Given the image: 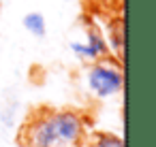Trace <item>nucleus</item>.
<instances>
[{
  "label": "nucleus",
  "mask_w": 156,
  "mask_h": 147,
  "mask_svg": "<svg viewBox=\"0 0 156 147\" xmlns=\"http://www.w3.org/2000/svg\"><path fill=\"white\" fill-rule=\"evenodd\" d=\"M86 138L88 119L77 109H37L20 130V143L24 147H81Z\"/></svg>",
  "instance_id": "f257e3e1"
},
{
  "label": "nucleus",
  "mask_w": 156,
  "mask_h": 147,
  "mask_svg": "<svg viewBox=\"0 0 156 147\" xmlns=\"http://www.w3.org/2000/svg\"><path fill=\"white\" fill-rule=\"evenodd\" d=\"M88 90L96 98H111L118 96L124 90V68L113 58H103L98 62H92L86 73Z\"/></svg>",
  "instance_id": "f03ea898"
},
{
  "label": "nucleus",
  "mask_w": 156,
  "mask_h": 147,
  "mask_svg": "<svg viewBox=\"0 0 156 147\" xmlns=\"http://www.w3.org/2000/svg\"><path fill=\"white\" fill-rule=\"evenodd\" d=\"M71 53L81 60V62H98L103 58H111L109 56V47L105 41V32H101L94 24L86 26V36L81 41H71L69 43Z\"/></svg>",
  "instance_id": "7ed1b4c3"
},
{
  "label": "nucleus",
  "mask_w": 156,
  "mask_h": 147,
  "mask_svg": "<svg viewBox=\"0 0 156 147\" xmlns=\"http://www.w3.org/2000/svg\"><path fill=\"white\" fill-rule=\"evenodd\" d=\"M22 26H24V30H26L30 36H34V39H43V36L47 34V19H45V15L39 13V11H28V13L22 17Z\"/></svg>",
  "instance_id": "20e7f679"
},
{
  "label": "nucleus",
  "mask_w": 156,
  "mask_h": 147,
  "mask_svg": "<svg viewBox=\"0 0 156 147\" xmlns=\"http://www.w3.org/2000/svg\"><path fill=\"white\" fill-rule=\"evenodd\" d=\"M86 145H88V147H124V138H122L120 134H115V132L98 130V132L88 134Z\"/></svg>",
  "instance_id": "39448f33"
}]
</instances>
